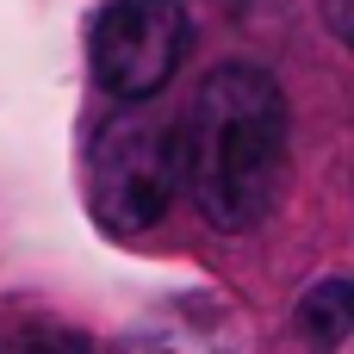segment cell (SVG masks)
<instances>
[{"mask_svg": "<svg viewBox=\"0 0 354 354\" xmlns=\"http://www.w3.org/2000/svg\"><path fill=\"white\" fill-rule=\"evenodd\" d=\"M180 137V187L218 230H255L286 187V93L255 62H224L199 81Z\"/></svg>", "mask_w": 354, "mask_h": 354, "instance_id": "6da1fadb", "label": "cell"}, {"mask_svg": "<svg viewBox=\"0 0 354 354\" xmlns=\"http://www.w3.org/2000/svg\"><path fill=\"white\" fill-rule=\"evenodd\" d=\"M180 193V137L174 118L124 100L118 118L93 137V212L118 236H143L168 218Z\"/></svg>", "mask_w": 354, "mask_h": 354, "instance_id": "7a4b0ae2", "label": "cell"}, {"mask_svg": "<svg viewBox=\"0 0 354 354\" xmlns=\"http://www.w3.org/2000/svg\"><path fill=\"white\" fill-rule=\"evenodd\" d=\"M187 12L174 0H106L87 25L93 81L112 100H156L187 56Z\"/></svg>", "mask_w": 354, "mask_h": 354, "instance_id": "3957f363", "label": "cell"}, {"mask_svg": "<svg viewBox=\"0 0 354 354\" xmlns=\"http://www.w3.org/2000/svg\"><path fill=\"white\" fill-rule=\"evenodd\" d=\"M112 354H255V336L218 299H168L137 317Z\"/></svg>", "mask_w": 354, "mask_h": 354, "instance_id": "277c9868", "label": "cell"}, {"mask_svg": "<svg viewBox=\"0 0 354 354\" xmlns=\"http://www.w3.org/2000/svg\"><path fill=\"white\" fill-rule=\"evenodd\" d=\"M292 324H299V336L311 342V348H342L354 330V280L348 274H330V280H317V286H305V299H299V311H292Z\"/></svg>", "mask_w": 354, "mask_h": 354, "instance_id": "5b68a950", "label": "cell"}, {"mask_svg": "<svg viewBox=\"0 0 354 354\" xmlns=\"http://www.w3.org/2000/svg\"><path fill=\"white\" fill-rule=\"evenodd\" d=\"M25 354H87V348H81V336H68V330H37V336L25 342Z\"/></svg>", "mask_w": 354, "mask_h": 354, "instance_id": "8992f818", "label": "cell"}, {"mask_svg": "<svg viewBox=\"0 0 354 354\" xmlns=\"http://www.w3.org/2000/svg\"><path fill=\"white\" fill-rule=\"evenodd\" d=\"M330 25L342 44H354V0H330Z\"/></svg>", "mask_w": 354, "mask_h": 354, "instance_id": "52a82bcc", "label": "cell"}]
</instances>
